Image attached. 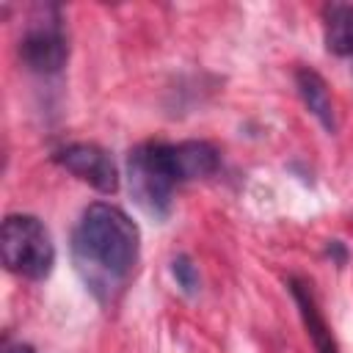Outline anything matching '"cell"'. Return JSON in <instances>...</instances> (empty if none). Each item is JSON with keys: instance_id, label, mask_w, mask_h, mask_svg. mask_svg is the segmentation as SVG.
<instances>
[{"instance_id": "1", "label": "cell", "mask_w": 353, "mask_h": 353, "mask_svg": "<svg viewBox=\"0 0 353 353\" xmlns=\"http://www.w3.org/2000/svg\"><path fill=\"white\" fill-rule=\"evenodd\" d=\"M69 251L85 290L102 306H113L135 273L141 232L121 207L94 201L83 210L72 232Z\"/></svg>"}, {"instance_id": "2", "label": "cell", "mask_w": 353, "mask_h": 353, "mask_svg": "<svg viewBox=\"0 0 353 353\" xmlns=\"http://www.w3.org/2000/svg\"><path fill=\"white\" fill-rule=\"evenodd\" d=\"M218 163V149L207 141L141 143L127 154L130 196L149 218L165 221L174 204V190L185 182L215 174Z\"/></svg>"}, {"instance_id": "3", "label": "cell", "mask_w": 353, "mask_h": 353, "mask_svg": "<svg viewBox=\"0 0 353 353\" xmlns=\"http://www.w3.org/2000/svg\"><path fill=\"white\" fill-rule=\"evenodd\" d=\"M3 268L28 281H44L55 268V243L36 215H8L0 229Z\"/></svg>"}, {"instance_id": "4", "label": "cell", "mask_w": 353, "mask_h": 353, "mask_svg": "<svg viewBox=\"0 0 353 353\" xmlns=\"http://www.w3.org/2000/svg\"><path fill=\"white\" fill-rule=\"evenodd\" d=\"M19 58L36 74H58L69 61V36L61 8L52 3L36 6L19 39Z\"/></svg>"}, {"instance_id": "5", "label": "cell", "mask_w": 353, "mask_h": 353, "mask_svg": "<svg viewBox=\"0 0 353 353\" xmlns=\"http://www.w3.org/2000/svg\"><path fill=\"white\" fill-rule=\"evenodd\" d=\"M52 163L61 165L63 171H69L72 176H77L80 182L91 185L99 193L119 190V168H116L113 157L97 143H85V141L66 143L52 152Z\"/></svg>"}, {"instance_id": "6", "label": "cell", "mask_w": 353, "mask_h": 353, "mask_svg": "<svg viewBox=\"0 0 353 353\" xmlns=\"http://www.w3.org/2000/svg\"><path fill=\"white\" fill-rule=\"evenodd\" d=\"M287 290H290V295L298 306L301 323H303V328H306V334L314 345V353H339V345H336V339H334V334H331V328H328V323H325V317L317 306V298H314L312 287L303 279L290 276Z\"/></svg>"}, {"instance_id": "7", "label": "cell", "mask_w": 353, "mask_h": 353, "mask_svg": "<svg viewBox=\"0 0 353 353\" xmlns=\"http://www.w3.org/2000/svg\"><path fill=\"white\" fill-rule=\"evenodd\" d=\"M295 88H298V97L303 99L306 110L320 121V127L328 135H334L336 132V110H334L331 91H328V83L323 80V74L309 66H301L295 72Z\"/></svg>"}, {"instance_id": "8", "label": "cell", "mask_w": 353, "mask_h": 353, "mask_svg": "<svg viewBox=\"0 0 353 353\" xmlns=\"http://www.w3.org/2000/svg\"><path fill=\"white\" fill-rule=\"evenodd\" d=\"M323 41L331 55L353 58V6L328 3L323 8Z\"/></svg>"}, {"instance_id": "9", "label": "cell", "mask_w": 353, "mask_h": 353, "mask_svg": "<svg viewBox=\"0 0 353 353\" xmlns=\"http://www.w3.org/2000/svg\"><path fill=\"white\" fill-rule=\"evenodd\" d=\"M171 276L176 279V287L185 295H196L199 292L201 279H199V270H196V265H193V259L188 254H176L171 259Z\"/></svg>"}, {"instance_id": "10", "label": "cell", "mask_w": 353, "mask_h": 353, "mask_svg": "<svg viewBox=\"0 0 353 353\" xmlns=\"http://www.w3.org/2000/svg\"><path fill=\"white\" fill-rule=\"evenodd\" d=\"M325 254H328L336 265H345V259H347V251H345V245H342L339 240H328V243H325Z\"/></svg>"}, {"instance_id": "11", "label": "cell", "mask_w": 353, "mask_h": 353, "mask_svg": "<svg viewBox=\"0 0 353 353\" xmlns=\"http://www.w3.org/2000/svg\"><path fill=\"white\" fill-rule=\"evenodd\" d=\"M3 353H36V347L28 345V342H14V345H6Z\"/></svg>"}]
</instances>
